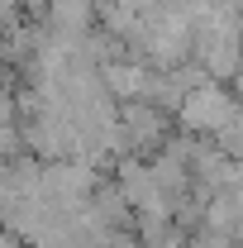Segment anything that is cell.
Returning <instances> with one entry per match:
<instances>
[{
	"label": "cell",
	"mask_w": 243,
	"mask_h": 248,
	"mask_svg": "<svg viewBox=\"0 0 243 248\" xmlns=\"http://www.w3.org/2000/svg\"><path fill=\"white\" fill-rule=\"evenodd\" d=\"M239 100L229 86H219V81H205V86H196V91L186 95L182 105H177V124H182L186 134H205V139H219L229 124L239 120Z\"/></svg>",
	"instance_id": "6da1fadb"
},
{
	"label": "cell",
	"mask_w": 243,
	"mask_h": 248,
	"mask_svg": "<svg viewBox=\"0 0 243 248\" xmlns=\"http://www.w3.org/2000/svg\"><path fill=\"white\" fill-rule=\"evenodd\" d=\"M162 139H167V110H157L148 100H134V105L120 110V134H115V143H124L129 153L152 148V143H162Z\"/></svg>",
	"instance_id": "7a4b0ae2"
},
{
	"label": "cell",
	"mask_w": 243,
	"mask_h": 248,
	"mask_svg": "<svg viewBox=\"0 0 243 248\" xmlns=\"http://www.w3.org/2000/svg\"><path fill=\"white\" fill-rule=\"evenodd\" d=\"M229 91H234V100H239V105H243V67H239V77L229 81Z\"/></svg>",
	"instance_id": "3957f363"
}]
</instances>
